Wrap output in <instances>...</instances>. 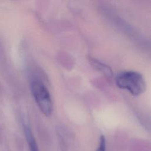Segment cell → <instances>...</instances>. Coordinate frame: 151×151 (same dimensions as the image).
Segmentation results:
<instances>
[{
	"label": "cell",
	"instance_id": "cell-2",
	"mask_svg": "<svg viewBox=\"0 0 151 151\" xmlns=\"http://www.w3.org/2000/svg\"><path fill=\"white\" fill-rule=\"evenodd\" d=\"M31 90L42 113L46 116H50L52 111V103L47 87L41 81L34 80L31 83Z\"/></svg>",
	"mask_w": 151,
	"mask_h": 151
},
{
	"label": "cell",
	"instance_id": "cell-3",
	"mask_svg": "<svg viewBox=\"0 0 151 151\" xmlns=\"http://www.w3.org/2000/svg\"><path fill=\"white\" fill-rule=\"evenodd\" d=\"M89 62L96 70L102 73L106 77L110 78L113 76V73L111 68L104 63L91 57L89 58Z\"/></svg>",
	"mask_w": 151,
	"mask_h": 151
},
{
	"label": "cell",
	"instance_id": "cell-4",
	"mask_svg": "<svg viewBox=\"0 0 151 151\" xmlns=\"http://www.w3.org/2000/svg\"><path fill=\"white\" fill-rule=\"evenodd\" d=\"M24 132L30 151H39L37 142L33 136L31 130L27 125L24 126Z\"/></svg>",
	"mask_w": 151,
	"mask_h": 151
},
{
	"label": "cell",
	"instance_id": "cell-5",
	"mask_svg": "<svg viewBox=\"0 0 151 151\" xmlns=\"http://www.w3.org/2000/svg\"><path fill=\"white\" fill-rule=\"evenodd\" d=\"M106 139L103 135H101L100 137V142L98 148L96 151H106Z\"/></svg>",
	"mask_w": 151,
	"mask_h": 151
},
{
	"label": "cell",
	"instance_id": "cell-1",
	"mask_svg": "<svg viewBox=\"0 0 151 151\" xmlns=\"http://www.w3.org/2000/svg\"><path fill=\"white\" fill-rule=\"evenodd\" d=\"M116 85L120 88L129 91L133 96L142 94L146 90V83L143 76L134 71H124L116 77Z\"/></svg>",
	"mask_w": 151,
	"mask_h": 151
}]
</instances>
